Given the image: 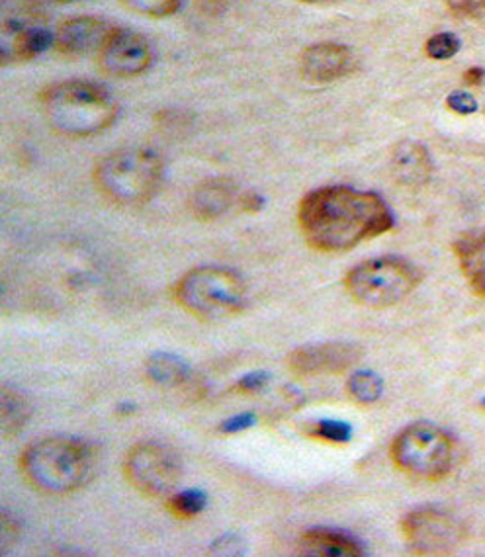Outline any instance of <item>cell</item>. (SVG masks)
<instances>
[{"label": "cell", "instance_id": "6da1fadb", "mask_svg": "<svg viewBox=\"0 0 485 557\" xmlns=\"http://www.w3.org/2000/svg\"><path fill=\"white\" fill-rule=\"evenodd\" d=\"M298 223L313 249L340 252L394 227V215L378 194L327 186L300 202Z\"/></svg>", "mask_w": 485, "mask_h": 557}, {"label": "cell", "instance_id": "7a4b0ae2", "mask_svg": "<svg viewBox=\"0 0 485 557\" xmlns=\"http://www.w3.org/2000/svg\"><path fill=\"white\" fill-rule=\"evenodd\" d=\"M41 107L51 127L69 137H90L116 122V100L107 88L88 81H63L41 92Z\"/></svg>", "mask_w": 485, "mask_h": 557}, {"label": "cell", "instance_id": "3957f363", "mask_svg": "<svg viewBox=\"0 0 485 557\" xmlns=\"http://www.w3.org/2000/svg\"><path fill=\"white\" fill-rule=\"evenodd\" d=\"M20 470L34 490L48 495H67L83 487L90 478L92 450L78 438H41L22 451Z\"/></svg>", "mask_w": 485, "mask_h": 557}, {"label": "cell", "instance_id": "277c9868", "mask_svg": "<svg viewBox=\"0 0 485 557\" xmlns=\"http://www.w3.org/2000/svg\"><path fill=\"white\" fill-rule=\"evenodd\" d=\"M163 174L165 164L153 149L124 147L98 161L95 183L112 202L141 206L156 196Z\"/></svg>", "mask_w": 485, "mask_h": 557}, {"label": "cell", "instance_id": "5b68a950", "mask_svg": "<svg viewBox=\"0 0 485 557\" xmlns=\"http://www.w3.org/2000/svg\"><path fill=\"white\" fill-rule=\"evenodd\" d=\"M176 304L200 319H224L245 306V282L234 270L200 267L176 282Z\"/></svg>", "mask_w": 485, "mask_h": 557}, {"label": "cell", "instance_id": "8992f818", "mask_svg": "<svg viewBox=\"0 0 485 557\" xmlns=\"http://www.w3.org/2000/svg\"><path fill=\"white\" fill-rule=\"evenodd\" d=\"M421 280V270L408 260L380 257L350 270L345 278V288L360 306L386 309L411 296Z\"/></svg>", "mask_w": 485, "mask_h": 557}, {"label": "cell", "instance_id": "52a82bcc", "mask_svg": "<svg viewBox=\"0 0 485 557\" xmlns=\"http://www.w3.org/2000/svg\"><path fill=\"white\" fill-rule=\"evenodd\" d=\"M391 460L418 480L438 481L455 468L457 444L435 424H409L391 444Z\"/></svg>", "mask_w": 485, "mask_h": 557}, {"label": "cell", "instance_id": "ba28073f", "mask_svg": "<svg viewBox=\"0 0 485 557\" xmlns=\"http://www.w3.org/2000/svg\"><path fill=\"white\" fill-rule=\"evenodd\" d=\"M124 473L146 497H171L183 475V463L165 444L139 443L127 451Z\"/></svg>", "mask_w": 485, "mask_h": 557}, {"label": "cell", "instance_id": "9c48e42d", "mask_svg": "<svg viewBox=\"0 0 485 557\" xmlns=\"http://www.w3.org/2000/svg\"><path fill=\"white\" fill-rule=\"evenodd\" d=\"M401 530L409 548L425 556L452 554L467 539L464 524L452 515L438 509L409 512L401 522Z\"/></svg>", "mask_w": 485, "mask_h": 557}, {"label": "cell", "instance_id": "30bf717a", "mask_svg": "<svg viewBox=\"0 0 485 557\" xmlns=\"http://www.w3.org/2000/svg\"><path fill=\"white\" fill-rule=\"evenodd\" d=\"M98 63L112 77H137L153 63V49L134 29L112 28L98 51Z\"/></svg>", "mask_w": 485, "mask_h": 557}, {"label": "cell", "instance_id": "8fae6325", "mask_svg": "<svg viewBox=\"0 0 485 557\" xmlns=\"http://www.w3.org/2000/svg\"><path fill=\"white\" fill-rule=\"evenodd\" d=\"M362 356L359 346L350 343H323L296 348L288 356L291 372L300 375L343 374Z\"/></svg>", "mask_w": 485, "mask_h": 557}, {"label": "cell", "instance_id": "7c38bea8", "mask_svg": "<svg viewBox=\"0 0 485 557\" xmlns=\"http://www.w3.org/2000/svg\"><path fill=\"white\" fill-rule=\"evenodd\" d=\"M359 69L352 49L340 44H315L303 49L300 58L301 77L313 85H327L349 77Z\"/></svg>", "mask_w": 485, "mask_h": 557}, {"label": "cell", "instance_id": "4fadbf2b", "mask_svg": "<svg viewBox=\"0 0 485 557\" xmlns=\"http://www.w3.org/2000/svg\"><path fill=\"white\" fill-rule=\"evenodd\" d=\"M114 26L95 16H78L63 22L55 34V46L65 55L98 53Z\"/></svg>", "mask_w": 485, "mask_h": 557}, {"label": "cell", "instance_id": "5bb4252c", "mask_svg": "<svg viewBox=\"0 0 485 557\" xmlns=\"http://www.w3.org/2000/svg\"><path fill=\"white\" fill-rule=\"evenodd\" d=\"M55 44V38L48 29L36 28V26H24L22 22L4 20L2 24V39H0V58L2 63L12 61H29L38 58L46 49Z\"/></svg>", "mask_w": 485, "mask_h": 557}, {"label": "cell", "instance_id": "9a60e30c", "mask_svg": "<svg viewBox=\"0 0 485 557\" xmlns=\"http://www.w3.org/2000/svg\"><path fill=\"white\" fill-rule=\"evenodd\" d=\"M241 193L229 178H208L198 184L190 196V208L196 218L212 222L239 206Z\"/></svg>", "mask_w": 485, "mask_h": 557}, {"label": "cell", "instance_id": "2e32d148", "mask_svg": "<svg viewBox=\"0 0 485 557\" xmlns=\"http://www.w3.org/2000/svg\"><path fill=\"white\" fill-rule=\"evenodd\" d=\"M391 174L401 186L421 188L433 174L431 154L418 141H401L391 153Z\"/></svg>", "mask_w": 485, "mask_h": 557}, {"label": "cell", "instance_id": "e0dca14e", "mask_svg": "<svg viewBox=\"0 0 485 557\" xmlns=\"http://www.w3.org/2000/svg\"><path fill=\"white\" fill-rule=\"evenodd\" d=\"M298 552L313 557H359L362 548L357 540L335 530H308L298 542Z\"/></svg>", "mask_w": 485, "mask_h": 557}, {"label": "cell", "instance_id": "ac0fdd59", "mask_svg": "<svg viewBox=\"0 0 485 557\" xmlns=\"http://www.w3.org/2000/svg\"><path fill=\"white\" fill-rule=\"evenodd\" d=\"M455 249L468 284L476 294L485 296V231L462 237Z\"/></svg>", "mask_w": 485, "mask_h": 557}, {"label": "cell", "instance_id": "d6986e66", "mask_svg": "<svg viewBox=\"0 0 485 557\" xmlns=\"http://www.w3.org/2000/svg\"><path fill=\"white\" fill-rule=\"evenodd\" d=\"M146 372L147 377L161 387H178L190 380V368L181 358L166 352L151 356Z\"/></svg>", "mask_w": 485, "mask_h": 557}, {"label": "cell", "instance_id": "ffe728a7", "mask_svg": "<svg viewBox=\"0 0 485 557\" xmlns=\"http://www.w3.org/2000/svg\"><path fill=\"white\" fill-rule=\"evenodd\" d=\"M28 404L16 389H7L2 392L0 397V417H2V433H18L20 429L28 421Z\"/></svg>", "mask_w": 485, "mask_h": 557}, {"label": "cell", "instance_id": "44dd1931", "mask_svg": "<svg viewBox=\"0 0 485 557\" xmlns=\"http://www.w3.org/2000/svg\"><path fill=\"white\" fill-rule=\"evenodd\" d=\"M169 510L176 519H195L206 507V495L202 491H181L169 497Z\"/></svg>", "mask_w": 485, "mask_h": 557}, {"label": "cell", "instance_id": "7402d4cb", "mask_svg": "<svg viewBox=\"0 0 485 557\" xmlns=\"http://www.w3.org/2000/svg\"><path fill=\"white\" fill-rule=\"evenodd\" d=\"M382 380L372 372H359L349 380V392L360 404H374L382 395Z\"/></svg>", "mask_w": 485, "mask_h": 557}, {"label": "cell", "instance_id": "603a6c76", "mask_svg": "<svg viewBox=\"0 0 485 557\" xmlns=\"http://www.w3.org/2000/svg\"><path fill=\"white\" fill-rule=\"evenodd\" d=\"M124 4L151 18L173 16L183 7V0H124Z\"/></svg>", "mask_w": 485, "mask_h": 557}, {"label": "cell", "instance_id": "cb8c5ba5", "mask_svg": "<svg viewBox=\"0 0 485 557\" xmlns=\"http://www.w3.org/2000/svg\"><path fill=\"white\" fill-rule=\"evenodd\" d=\"M458 49H460V39L455 34H450V32L435 34L425 44L427 58L435 59V61H447V59L455 58Z\"/></svg>", "mask_w": 485, "mask_h": 557}, {"label": "cell", "instance_id": "d4e9b609", "mask_svg": "<svg viewBox=\"0 0 485 557\" xmlns=\"http://www.w3.org/2000/svg\"><path fill=\"white\" fill-rule=\"evenodd\" d=\"M157 124L161 129H165L166 134H185L188 127L192 125V117L188 112L183 110H163L156 115Z\"/></svg>", "mask_w": 485, "mask_h": 557}, {"label": "cell", "instance_id": "484cf974", "mask_svg": "<svg viewBox=\"0 0 485 557\" xmlns=\"http://www.w3.org/2000/svg\"><path fill=\"white\" fill-rule=\"evenodd\" d=\"M313 436H318L321 441H329V443H347L350 436V429L339 421H323L318 424L313 431Z\"/></svg>", "mask_w": 485, "mask_h": 557}, {"label": "cell", "instance_id": "4316f807", "mask_svg": "<svg viewBox=\"0 0 485 557\" xmlns=\"http://www.w3.org/2000/svg\"><path fill=\"white\" fill-rule=\"evenodd\" d=\"M447 9L460 18L485 16V0H445Z\"/></svg>", "mask_w": 485, "mask_h": 557}, {"label": "cell", "instance_id": "83f0119b", "mask_svg": "<svg viewBox=\"0 0 485 557\" xmlns=\"http://www.w3.org/2000/svg\"><path fill=\"white\" fill-rule=\"evenodd\" d=\"M447 107L457 114H474L477 110V100L468 92H450L447 98Z\"/></svg>", "mask_w": 485, "mask_h": 557}, {"label": "cell", "instance_id": "f1b7e54d", "mask_svg": "<svg viewBox=\"0 0 485 557\" xmlns=\"http://www.w3.org/2000/svg\"><path fill=\"white\" fill-rule=\"evenodd\" d=\"M262 203L264 202H262L261 196L254 193L241 194V198H239V208H241L242 212H259L262 208Z\"/></svg>", "mask_w": 485, "mask_h": 557}, {"label": "cell", "instance_id": "f546056e", "mask_svg": "<svg viewBox=\"0 0 485 557\" xmlns=\"http://www.w3.org/2000/svg\"><path fill=\"white\" fill-rule=\"evenodd\" d=\"M252 419H254L252 414H239V417H234V419L225 421L222 431H224V433H237V431H241V429L251 426Z\"/></svg>", "mask_w": 485, "mask_h": 557}, {"label": "cell", "instance_id": "4dcf8cb0", "mask_svg": "<svg viewBox=\"0 0 485 557\" xmlns=\"http://www.w3.org/2000/svg\"><path fill=\"white\" fill-rule=\"evenodd\" d=\"M264 384H266L264 374H249L242 377L241 382L237 384V387L242 389V392H257V389H261Z\"/></svg>", "mask_w": 485, "mask_h": 557}, {"label": "cell", "instance_id": "1f68e13d", "mask_svg": "<svg viewBox=\"0 0 485 557\" xmlns=\"http://www.w3.org/2000/svg\"><path fill=\"white\" fill-rule=\"evenodd\" d=\"M484 81L485 71L482 67H470L464 73V83L468 87H480V85H484Z\"/></svg>", "mask_w": 485, "mask_h": 557}, {"label": "cell", "instance_id": "d6a6232c", "mask_svg": "<svg viewBox=\"0 0 485 557\" xmlns=\"http://www.w3.org/2000/svg\"><path fill=\"white\" fill-rule=\"evenodd\" d=\"M204 9L208 14L217 16V14H224L227 2L225 0H204Z\"/></svg>", "mask_w": 485, "mask_h": 557}, {"label": "cell", "instance_id": "836d02e7", "mask_svg": "<svg viewBox=\"0 0 485 557\" xmlns=\"http://www.w3.org/2000/svg\"><path fill=\"white\" fill-rule=\"evenodd\" d=\"M301 2H335V0H301Z\"/></svg>", "mask_w": 485, "mask_h": 557}, {"label": "cell", "instance_id": "e575fe53", "mask_svg": "<svg viewBox=\"0 0 485 557\" xmlns=\"http://www.w3.org/2000/svg\"><path fill=\"white\" fill-rule=\"evenodd\" d=\"M59 2H73V0H59Z\"/></svg>", "mask_w": 485, "mask_h": 557}]
</instances>
